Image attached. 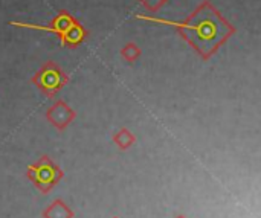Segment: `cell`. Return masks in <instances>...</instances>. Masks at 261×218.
Segmentation results:
<instances>
[{
	"label": "cell",
	"mask_w": 261,
	"mask_h": 218,
	"mask_svg": "<svg viewBox=\"0 0 261 218\" xmlns=\"http://www.w3.org/2000/svg\"><path fill=\"white\" fill-rule=\"evenodd\" d=\"M136 18L176 28L182 38L187 40L205 61L216 55V52L236 34V28L208 0L202 2L194 12L182 21L150 15H136Z\"/></svg>",
	"instance_id": "obj_1"
},
{
	"label": "cell",
	"mask_w": 261,
	"mask_h": 218,
	"mask_svg": "<svg viewBox=\"0 0 261 218\" xmlns=\"http://www.w3.org/2000/svg\"><path fill=\"white\" fill-rule=\"evenodd\" d=\"M15 28H24V29H35V31H46L54 32L60 37L61 47L64 46H78L86 40V29L84 26L67 11H60L55 18L52 20L50 26H41L34 23H23V21H11Z\"/></svg>",
	"instance_id": "obj_2"
},
{
	"label": "cell",
	"mask_w": 261,
	"mask_h": 218,
	"mask_svg": "<svg viewBox=\"0 0 261 218\" xmlns=\"http://www.w3.org/2000/svg\"><path fill=\"white\" fill-rule=\"evenodd\" d=\"M26 176L38 191L47 194L63 179V171L50 157L41 156L37 164L28 165Z\"/></svg>",
	"instance_id": "obj_3"
},
{
	"label": "cell",
	"mask_w": 261,
	"mask_h": 218,
	"mask_svg": "<svg viewBox=\"0 0 261 218\" xmlns=\"http://www.w3.org/2000/svg\"><path fill=\"white\" fill-rule=\"evenodd\" d=\"M32 83L47 98H54L69 83V75L55 61H46L32 76Z\"/></svg>",
	"instance_id": "obj_4"
},
{
	"label": "cell",
	"mask_w": 261,
	"mask_h": 218,
	"mask_svg": "<svg viewBox=\"0 0 261 218\" xmlns=\"http://www.w3.org/2000/svg\"><path fill=\"white\" fill-rule=\"evenodd\" d=\"M46 118L57 130L64 131L70 125V122L76 118V113L67 102H64L63 99H58L52 107L47 108Z\"/></svg>",
	"instance_id": "obj_5"
},
{
	"label": "cell",
	"mask_w": 261,
	"mask_h": 218,
	"mask_svg": "<svg viewBox=\"0 0 261 218\" xmlns=\"http://www.w3.org/2000/svg\"><path fill=\"white\" fill-rule=\"evenodd\" d=\"M43 218H73V212L64 202L55 200L43 211Z\"/></svg>",
	"instance_id": "obj_6"
},
{
	"label": "cell",
	"mask_w": 261,
	"mask_h": 218,
	"mask_svg": "<svg viewBox=\"0 0 261 218\" xmlns=\"http://www.w3.org/2000/svg\"><path fill=\"white\" fill-rule=\"evenodd\" d=\"M113 142L118 145V148H119V150H128V148L136 142V138H135V134H133L130 130H127V128H121L118 133H115V136H113Z\"/></svg>",
	"instance_id": "obj_7"
},
{
	"label": "cell",
	"mask_w": 261,
	"mask_h": 218,
	"mask_svg": "<svg viewBox=\"0 0 261 218\" xmlns=\"http://www.w3.org/2000/svg\"><path fill=\"white\" fill-rule=\"evenodd\" d=\"M121 55H122V58H124L125 61L135 63V61L141 57V49H139V46H138L136 43L130 41V43H127V44L121 49Z\"/></svg>",
	"instance_id": "obj_8"
},
{
	"label": "cell",
	"mask_w": 261,
	"mask_h": 218,
	"mask_svg": "<svg viewBox=\"0 0 261 218\" xmlns=\"http://www.w3.org/2000/svg\"><path fill=\"white\" fill-rule=\"evenodd\" d=\"M139 2L151 12H156L158 9H161L167 3V0H139Z\"/></svg>",
	"instance_id": "obj_9"
},
{
	"label": "cell",
	"mask_w": 261,
	"mask_h": 218,
	"mask_svg": "<svg viewBox=\"0 0 261 218\" xmlns=\"http://www.w3.org/2000/svg\"><path fill=\"white\" fill-rule=\"evenodd\" d=\"M176 218H185V217H182V215H179V217H176Z\"/></svg>",
	"instance_id": "obj_10"
},
{
	"label": "cell",
	"mask_w": 261,
	"mask_h": 218,
	"mask_svg": "<svg viewBox=\"0 0 261 218\" xmlns=\"http://www.w3.org/2000/svg\"><path fill=\"white\" fill-rule=\"evenodd\" d=\"M113 218H118V217H113Z\"/></svg>",
	"instance_id": "obj_11"
}]
</instances>
